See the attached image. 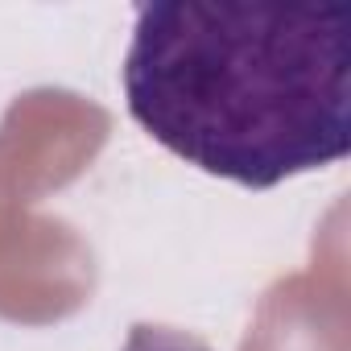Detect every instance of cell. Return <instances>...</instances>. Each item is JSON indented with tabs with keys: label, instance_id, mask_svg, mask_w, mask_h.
I'll return each instance as SVG.
<instances>
[{
	"label": "cell",
	"instance_id": "obj_1",
	"mask_svg": "<svg viewBox=\"0 0 351 351\" xmlns=\"http://www.w3.org/2000/svg\"><path fill=\"white\" fill-rule=\"evenodd\" d=\"M124 99L173 157L248 191L326 169L351 149V9L141 5Z\"/></svg>",
	"mask_w": 351,
	"mask_h": 351
}]
</instances>
